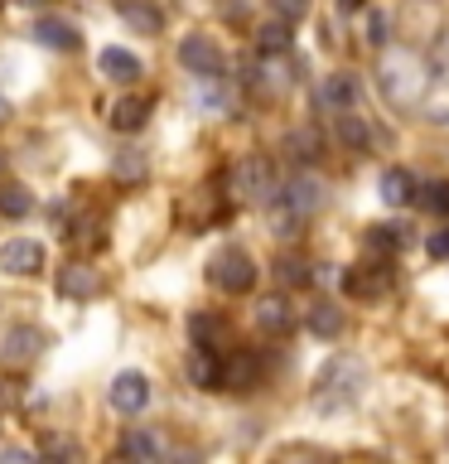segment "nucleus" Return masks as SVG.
I'll list each match as a JSON object with an SVG mask.
<instances>
[{
    "label": "nucleus",
    "mask_w": 449,
    "mask_h": 464,
    "mask_svg": "<svg viewBox=\"0 0 449 464\" xmlns=\"http://www.w3.org/2000/svg\"><path fill=\"white\" fill-rule=\"evenodd\" d=\"M382 198L391 203V208L411 203V198H416V179H411L406 169H387V174H382Z\"/></svg>",
    "instance_id": "20"
},
{
    "label": "nucleus",
    "mask_w": 449,
    "mask_h": 464,
    "mask_svg": "<svg viewBox=\"0 0 449 464\" xmlns=\"http://www.w3.org/2000/svg\"><path fill=\"white\" fill-rule=\"evenodd\" d=\"M179 63L194 68L198 78H217V72H223V49H217L213 39H203V34H188L179 44Z\"/></svg>",
    "instance_id": "4"
},
{
    "label": "nucleus",
    "mask_w": 449,
    "mask_h": 464,
    "mask_svg": "<svg viewBox=\"0 0 449 464\" xmlns=\"http://www.w3.org/2000/svg\"><path fill=\"white\" fill-rule=\"evenodd\" d=\"M261 382V358L256 353H232L227 368H223V387L232 392H252Z\"/></svg>",
    "instance_id": "8"
},
{
    "label": "nucleus",
    "mask_w": 449,
    "mask_h": 464,
    "mask_svg": "<svg viewBox=\"0 0 449 464\" xmlns=\"http://www.w3.org/2000/svg\"><path fill=\"white\" fill-rule=\"evenodd\" d=\"M145 401H150V382H145L140 372H121L111 382V406H116V411L130 416V411H140Z\"/></svg>",
    "instance_id": "7"
},
{
    "label": "nucleus",
    "mask_w": 449,
    "mask_h": 464,
    "mask_svg": "<svg viewBox=\"0 0 449 464\" xmlns=\"http://www.w3.org/2000/svg\"><path fill=\"white\" fill-rule=\"evenodd\" d=\"M29 208H34L29 188H20V184H5V188H0V213H5V218H24Z\"/></svg>",
    "instance_id": "26"
},
{
    "label": "nucleus",
    "mask_w": 449,
    "mask_h": 464,
    "mask_svg": "<svg viewBox=\"0 0 449 464\" xmlns=\"http://www.w3.org/2000/svg\"><path fill=\"white\" fill-rule=\"evenodd\" d=\"M58 290H63V295L87 300V295H97V290H101V276L92 266H68L63 276H58Z\"/></svg>",
    "instance_id": "16"
},
{
    "label": "nucleus",
    "mask_w": 449,
    "mask_h": 464,
    "mask_svg": "<svg viewBox=\"0 0 449 464\" xmlns=\"http://www.w3.org/2000/svg\"><path fill=\"white\" fill-rule=\"evenodd\" d=\"M304 324H310L319 339H339V334H343V310H339V304H329V300H319L314 310L304 314Z\"/></svg>",
    "instance_id": "17"
},
{
    "label": "nucleus",
    "mask_w": 449,
    "mask_h": 464,
    "mask_svg": "<svg viewBox=\"0 0 449 464\" xmlns=\"http://www.w3.org/2000/svg\"><path fill=\"white\" fill-rule=\"evenodd\" d=\"M5 116H10V107H5V97H0V121H5Z\"/></svg>",
    "instance_id": "34"
},
{
    "label": "nucleus",
    "mask_w": 449,
    "mask_h": 464,
    "mask_svg": "<svg viewBox=\"0 0 449 464\" xmlns=\"http://www.w3.org/2000/svg\"><path fill=\"white\" fill-rule=\"evenodd\" d=\"M43 455H58V459H72V455H78V445H72V440H58V435H49V440H43Z\"/></svg>",
    "instance_id": "31"
},
{
    "label": "nucleus",
    "mask_w": 449,
    "mask_h": 464,
    "mask_svg": "<svg viewBox=\"0 0 449 464\" xmlns=\"http://www.w3.org/2000/svg\"><path fill=\"white\" fill-rule=\"evenodd\" d=\"M339 140L348 145V150H368L372 130H368V121H362V116H358V107L339 111Z\"/></svg>",
    "instance_id": "19"
},
{
    "label": "nucleus",
    "mask_w": 449,
    "mask_h": 464,
    "mask_svg": "<svg viewBox=\"0 0 449 464\" xmlns=\"http://www.w3.org/2000/svg\"><path fill=\"white\" fill-rule=\"evenodd\" d=\"M362 5V0H343V10H358Z\"/></svg>",
    "instance_id": "35"
},
{
    "label": "nucleus",
    "mask_w": 449,
    "mask_h": 464,
    "mask_svg": "<svg viewBox=\"0 0 449 464\" xmlns=\"http://www.w3.org/2000/svg\"><path fill=\"white\" fill-rule=\"evenodd\" d=\"M425 252L435 256V261H449V227H435L430 237H425Z\"/></svg>",
    "instance_id": "30"
},
{
    "label": "nucleus",
    "mask_w": 449,
    "mask_h": 464,
    "mask_svg": "<svg viewBox=\"0 0 449 464\" xmlns=\"http://www.w3.org/2000/svg\"><path fill=\"white\" fill-rule=\"evenodd\" d=\"M319 102L333 111H348V107H358V78L353 72H333V78L324 82V92H319Z\"/></svg>",
    "instance_id": "10"
},
{
    "label": "nucleus",
    "mask_w": 449,
    "mask_h": 464,
    "mask_svg": "<svg viewBox=\"0 0 449 464\" xmlns=\"http://www.w3.org/2000/svg\"><path fill=\"white\" fill-rule=\"evenodd\" d=\"M0 169H5V160H0Z\"/></svg>",
    "instance_id": "36"
},
{
    "label": "nucleus",
    "mask_w": 449,
    "mask_h": 464,
    "mask_svg": "<svg viewBox=\"0 0 449 464\" xmlns=\"http://www.w3.org/2000/svg\"><path fill=\"white\" fill-rule=\"evenodd\" d=\"M101 72H107V78H116V82H136L140 78V58L136 53H126V49H101Z\"/></svg>",
    "instance_id": "13"
},
{
    "label": "nucleus",
    "mask_w": 449,
    "mask_h": 464,
    "mask_svg": "<svg viewBox=\"0 0 449 464\" xmlns=\"http://www.w3.org/2000/svg\"><path fill=\"white\" fill-rule=\"evenodd\" d=\"M232 188H237L242 198H252V203H266V198H275V169H271V160L246 155L242 165L232 169Z\"/></svg>",
    "instance_id": "3"
},
{
    "label": "nucleus",
    "mask_w": 449,
    "mask_h": 464,
    "mask_svg": "<svg viewBox=\"0 0 449 464\" xmlns=\"http://www.w3.org/2000/svg\"><path fill=\"white\" fill-rule=\"evenodd\" d=\"M358 392H362V362L353 358H333L324 372H319V382H314V401L319 406H348V401H358Z\"/></svg>",
    "instance_id": "1"
},
{
    "label": "nucleus",
    "mask_w": 449,
    "mask_h": 464,
    "mask_svg": "<svg viewBox=\"0 0 449 464\" xmlns=\"http://www.w3.org/2000/svg\"><path fill=\"white\" fill-rule=\"evenodd\" d=\"M39 348H43L39 329H14L5 339V348H0V358H5V362H29V358H39Z\"/></svg>",
    "instance_id": "12"
},
{
    "label": "nucleus",
    "mask_w": 449,
    "mask_h": 464,
    "mask_svg": "<svg viewBox=\"0 0 449 464\" xmlns=\"http://www.w3.org/2000/svg\"><path fill=\"white\" fill-rule=\"evenodd\" d=\"M223 348H198L194 362H188V377H194V387H223Z\"/></svg>",
    "instance_id": "9"
},
{
    "label": "nucleus",
    "mask_w": 449,
    "mask_h": 464,
    "mask_svg": "<svg viewBox=\"0 0 449 464\" xmlns=\"http://www.w3.org/2000/svg\"><path fill=\"white\" fill-rule=\"evenodd\" d=\"M285 150L300 160V165H310V160H319V130H295V136L285 140Z\"/></svg>",
    "instance_id": "27"
},
{
    "label": "nucleus",
    "mask_w": 449,
    "mask_h": 464,
    "mask_svg": "<svg viewBox=\"0 0 449 464\" xmlns=\"http://www.w3.org/2000/svg\"><path fill=\"white\" fill-rule=\"evenodd\" d=\"M34 39L49 44V49H78V29H72L68 20H53V14H43V20L34 24Z\"/></svg>",
    "instance_id": "14"
},
{
    "label": "nucleus",
    "mask_w": 449,
    "mask_h": 464,
    "mask_svg": "<svg viewBox=\"0 0 449 464\" xmlns=\"http://www.w3.org/2000/svg\"><path fill=\"white\" fill-rule=\"evenodd\" d=\"M420 203H425L430 213H444L449 218V179H430L425 188H420Z\"/></svg>",
    "instance_id": "29"
},
{
    "label": "nucleus",
    "mask_w": 449,
    "mask_h": 464,
    "mask_svg": "<svg viewBox=\"0 0 449 464\" xmlns=\"http://www.w3.org/2000/svg\"><path fill=\"white\" fill-rule=\"evenodd\" d=\"M10 401H14V392H10V382H0V411H10Z\"/></svg>",
    "instance_id": "33"
},
{
    "label": "nucleus",
    "mask_w": 449,
    "mask_h": 464,
    "mask_svg": "<svg viewBox=\"0 0 449 464\" xmlns=\"http://www.w3.org/2000/svg\"><path fill=\"white\" fill-rule=\"evenodd\" d=\"M111 174L121 184H136V179H145V155H136V150H121L116 155V165H111Z\"/></svg>",
    "instance_id": "28"
},
{
    "label": "nucleus",
    "mask_w": 449,
    "mask_h": 464,
    "mask_svg": "<svg viewBox=\"0 0 449 464\" xmlns=\"http://www.w3.org/2000/svg\"><path fill=\"white\" fill-rule=\"evenodd\" d=\"M368 246H372V252H401V246H406V227L377 223V227H368Z\"/></svg>",
    "instance_id": "25"
},
{
    "label": "nucleus",
    "mask_w": 449,
    "mask_h": 464,
    "mask_svg": "<svg viewBox=\"0 0 449 464\" xmlns=\"http://www.w3.org/2000/svg\"><path fill=\"white\" fill-rule=\"evenodd\" d=\"M145 116H150V97H121L111 107V126L116 130H140Z\"/></svg>",
    "instance_id": "15"
},
{
    "label": "nucleus",
    "mask_w": 449,
    "mask_h": 464,
    "mask_svg": "<svg viewBox=\"0 0 449 464\" xmlns=\"http://www.w3.org/2000/svg\"><path fill=\"white\" fill-rule=\"evenodd\" d=\"M304 10H310V0H275V14H285V20H304Z\"/></svg>",
    "instance_id": "32"
},
{
    "label": "nucleus",
    "mask_w": 449,
    "mask_h": 464,
    "mask_svg": "<svg viewBox=\"0 0 449 464\" xmlns=\"http://www.w3.org/2000/svg\"><path fill=\"white\" fill-rule=\"evenodd\" d=\"M208 281L227 295H246L256 285V261L242 252V246H223L213 261H208Z\"/></svg>",
    "instance_id": "2"
},
{
    "label": "nucleus",
    "mask_w": 449,
    "mask_h": 464,
    "mask_svg": "<svg viewBox=\"0 0 449 464\" xmlns=\"http://www.w3.org/2000/svg\"><path fill=\"white\" fill-rule=\"evenodd\" d=\"M43 266V246L34 237H14L0 246V271H10V276H34Z\"/></svg>",
    "instance_id": "5"
},
{
    "label": "nucleus",
    "mask_w": 449,
    "mask_h": 464,
    "mask_svg": "<svg viewBox=\"0 0 449 464\" xmlns=\"http://www.w3.org/2000/svg\"><path fill=\"white\" fill-rule=\"evenodd\" d=\"M256 324L266 329V334H285L290 324H295V310H290L285 295H271V300L256 304Z\"/></svg>",
    "instance_id": "11"
},
{
    "label": "nucleus",
    "mask_w": 449,
    "mask_h": 464,
    "mask_svg": "<svg viewBox=\"0 0 449 464\" xmlns=\"http://www.w3.org/2000/svg\"><path fill=\"white\" fill-rule=\"evenodd\" d=\"M121 20L130 29H140V34H159V29H165V14L155 5H140V0H121Z\"/></svg>",
    "instance_id": "18"
},
{
    "label": "nucleus",
    "mask_w": 449,
    "mask_h": 464,
    "mask_svg": "<svg viewBox=\"0 0 449 464\" xmlns=\"http://www.w3.org/2000/svg\"><path fill=\"white\" fill-rule=\"evenodd\" d=\"M256 49L266 53V58L285 53V49H290V24H285V20H266V24L256 29Z\"/></svg>",
    "instance_id": "21"
},
{
    "label": "nucleus",
    "mask_w": 449,
    "mask_h": 464,
    "mask_svg": "<svg viewBox=\"0 0 449 464\" xmlns=\"http://www.w3.org/2000/svg\"><path fill=\"white\" fill-rule=\"evenodd\" d=\"M121 455H126V459H155V455H159V440H155L150 430H126Z\"/></svg>",
    "instance_id": "23"
},
{
    "label": "nucleus",
    "mask_w": 449,
    "mask_h": 464,
    "mask_svg": "<svg viewBox=\"0 0 449 464\" xmlns=\"http://www.w3.org/2000/svg\"><path fill=\"white\" fill-rule=\"evenodd\" d=\"M343 290L358 300H372V295H387L391 290V266H353L343 276Z\"/></svg>",
    "instance_id": "6"
},
{
    "label": "nucleus",
    "mask_w": 449,
    "mask_h": 464,
    "mask_svg": "<svg viewBox=\"0 0 449 464\" xmlns=\"http://www.w3.org/2000/svg\"><path fill=\"white\" fill-rule=\"evenodd\" d=\"M188 334L198 339V348H223L227 324H223V319H213V314H194V319H188Z\"/></svg>",
    "instance_id": "22"
},
{
    "label": "nucleus",
    "mask_w": 449,
    "mask_h": 464,
    "mask_svg": "<svg viewBox=\"0 0 449 464\" xmlns=\"http://www.w3.org/2000/svg\"><path fill=\"white\" fill-rule=\"evenodd\" d=\"M275 281H285V285H310V261L304 256H275Z\"/></svg>",
    "instance_id": "24"
}]
</instances>
